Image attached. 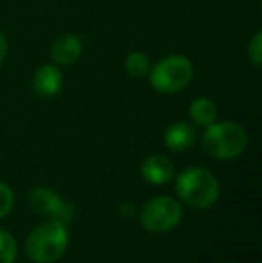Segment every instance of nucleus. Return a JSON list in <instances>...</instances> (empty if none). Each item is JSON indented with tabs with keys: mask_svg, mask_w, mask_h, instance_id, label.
Here are the masks:
<instances>
[{
	"mask_svg": "<svg viewBox=\"0 0 262 263\" xmlns=\"http://www.w3.org/2000/svg\"><path fill=\"white\" fill-rule=\"evenodd\" d=\"M68 246V231L60 220L40 224L29 235L25 251L27 256L36 263H54L65 254Z\"/></svg>",
	"mask_w": 262,
	"mask_h": 263,
	"instance_id": "1",
	"label": "nucleus"
},
{
	"mask_svg": "<svg viewBox=\"0 0 262 263\" xmlns=\"http://www.w3.org/2000/svg\"><path fill=\"white\" fill-rule=\"evenodd\" d=\"M219 181L210 170L190 166L176 179V192L183 202L196 210L212 206L219 199Z\"/></svg>",
	"mask_w": 262,
	"mask_h": 263,
	"instance_id": "2",
	"label": "nucleus"
},
{
	"mask_svg": "<svg viewBox=\"0 0 262 263\" xmlns=\"http://www.w3.org/2000/svg\"><path fill=\"white\" fill-rule=\"evenodd\" d=\"M201 143L212 158L234 159L244 153L248 145V135L244 127L235 122H214L206 125Z\"/></svg>",
	"mask_w": 262,
	"mask_h": 263,
	"instance_id": "3",
	"label": "nucleus"
},
{
	"mask_svg": "<svg viewBox=\"0 0 262 263\" xmlns=\"http://www.w3.org/2000/svg\"><path fill=\"white\" fill-rule=\"evenodd\" d=\"M194 77V66L187 55L172 54L158 61L149 70L151 86L160 93H178L189 86Z\"/></svg>",
	"mask_w": 262,
	"mask_h": 263,
	"instance_id": "4",
	"label": "nucleus"
},
{
	"mask_svg": "<svg viewBox=\"0 0 262 263\" xmlns=\"http://www.w3.org/2000/svg\"><path fill=\"white\" fill-rule=\"evenodd\" d=\"M183 217V210L176 199L156 197L140 211V224L151 233H165L174 229Z\"/></svg>",
	"mask_w": 262,
	"mask_h": 263,
	"instance_id": "5",
	"label": "nucleus"
},
{
	"mask_svg": "<svg viewBox=\"0 0 262 263\" xmlns=\"http://www.w3.org/2000/svg\"><path fill=\"white\" fill-rule=\"evenodd\" d=\"M29 202H31V206L40 215L53 217L54 220H60L63 224L74 218L72 206L66 204L56 192L49 190V188H36V190H32L31 195H29Z\"/></svg>",
	"mask_w": 262,
	"mask_h": 263,
	"instance_id": "6",
	"label": "nucleus"
},
{
	"mask_svg": "<svg viewBox=\"0 0 262 263\" xmlns=\"http://www.w3.org/2000/svg\"><path fill=\"white\" fill-rule=\"evenodd\" d=\"M63 88V73L58 65H43L32 77V90L42 99H53Z\"/></svg>",
	"mask_w": 262,
	"mask_h": 263,
	"instance_id": "7",
	"label": "nucleus"
},
{
	"mask_svg": "<svg viewBox=\"0 0 262 263\" xmlns=\"http://www.w3.org/2000/svg\"><path fill=\"white\" fill-rule=\"evenodd\" d=\"M81 52H83V43L76 34H61L50 45V58L58 66L74 65L81 58Z\"/></svg>",
	"mask_w": 262,
	"mask_h": 263,
	"instance_id": "8",
	"label": "nucleus"
},
{
	"mask_svg": "<svg viewBox=\"0 0 262 263\" xmlns=\"http://www.w3.org/2000/svg\"><path fill=\"white\" fill-rule=\"evenodd\" d=\"M142 176L153 184H165L174 177V165L167 156L153 154L142 163Z\"/></svg>",
	"mask_w": 262,
	"mask_h": 263,
	"instance_id": "9",
	"label": "nucleus"
},
{
	"mask_svg": "<svg viewBox=\"0 0 262 263\" xmlns=\"http://www.w3.org/2000/svg\"><path fill=\"white\" fill-rule=\"evenodd\" d=\"M196 127L189 122H174L172 125H169V129L165 131V145L171 151L182 153L194 145L196 142Z\"/></svg>",
	"mask_w": 262,
	"mask_h": 263,
	"instance_id": "10",
	"label": "nucleus"
},
{
	"mask_svg": "<svg viewBox=\"0 0 262 263\" xmlns=\"http://www.w3.org/2000/svg\"><path fill=\"white\" fill-rule=\"evenodd\" d=\"M189 115L198 125H210L217 118V106L214 104L212 99L208 97H198L193 101L189 107Z\"/></svg>",
	"mask_w": 262,
	"mask_h": 263,
	"instance_id": "11",
	"label": "nucleus"
},
{
	"mask_svg": "<svg viewBox=\"0 0 262 263\" xmlns=\"http://www.w3.org/2000/svg\"><path fill=\"white\" fill-rule=\"evenodd\" d=\"M149 70H151V59L147 54L144 52H131L128 54L126 58V72L130 73L131 77H146L149 76Z\"/></svg>",
	"mask_w": 262,
	"mask_h": 263,
	"instance_id": "12",
	"label": "nucleus"
},
{
	"mask_svg": "<svg viewBox=\"0 0 262 263\" xmlns=\"http://www.w3.org/2000/svg\"><path fill=\"white\" fill-rule=\"evenodd\" d=\"M16 260V242L7 231L0 229V263H14Z\"/></svg>",
	"mask_w": 262,
	"mask_h": 263,
	"instance_id": "13",
	"label": "nucleus"
},
{
	"mask_svg": "<svg viewBox=\"0 0 262 263\" xmlns=\"http://www.w3.org/2000/svg\"><path fill=\"white\" fill-rule=\"evenodd\" d=\"M248 58L255 66L262 65V32H255L248 45Z\"/></svg>",
	"mask_w": 262,
	"mask_h": 263,
	"instance_id": "14",
	"label": "nucleus"
},
{
	"mask_svg": "<svg viewBox=\"0 0 262 263\" xmlns=\"http://www.w3.org/2000/svg\"><path fill=\"white\" fill-rule=\"evenodd\" d=\"M13 208V192L6 183L0 181V218L6 217Z\"/></svg>",
	"mask_w": 262,
	"mask_h": 263,
	"instance_id": "15",
	"label": "nucleus"
},
{
	"mask_svg": "<svg viewBox=\"0 0 262 263\" xmlns=\"http://www.w3.org/2000/svg\"><path fill=\"white\" fill-rule=\"evenodd\" d=\"M6 54H7V38L0 32V65L6 59Z\"/></svg>",
	"mask_w": 262,
	"mask_h": 263,
	"instance_id": "16",
	"label": "nucleus"
}]
</instances>
